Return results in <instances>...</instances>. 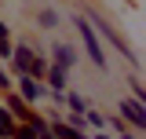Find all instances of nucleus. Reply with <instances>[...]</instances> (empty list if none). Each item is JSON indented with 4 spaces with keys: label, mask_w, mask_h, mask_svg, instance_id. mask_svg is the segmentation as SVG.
Returning <instances> with one entry per match:
<instances>
[{
    "label": "nucleus",
    "mask_w": 146,
    "mask_h": 139,
    "mask_svg": "<svg viewBox=\"0 0 146 139\" xmlns=\"http://www.w3.org/2000/svg\"><path fill=\"white\" fill-rule=\"evenodd\" d=\"M88 26H91V29H95V33H102V37H106V44H113L117 51L124 55V62H131V66H139V55H135V51H131V48H128V40H124V37H121V33H117L113 26H110L106 18H99V15H95V11H88Z\"/></svg>",
    "instance_id": "obj_1"
},
{
    "label": "nucleus",
    "mask_w": 146,
    "mask_h": 139,
    "mask_svg": "<svg viewBox=\"0 0 146 139\" xmlns=\"http://www.w3.org/2000/svg\"><path fill=\"white\" fill-rule=\"evenodd\" d=\"M73 26H77V33H80V40H84V51H88L91 66H95V70H106V51H102V44H99V33L88 26V18L77 15V18H73Z\"/></svg>",
    "instance_id": "obj_2"
},
{
    "label": "nucleus",
    "mask_w": 146,
    "mask_h": 139,
    "mask_svg": "<svg viewBox=\"0 0 146 139\" xmlns=\"http://www.w3.org/2000/svg\"><path fill=\"white\" fill-rule=\"evenodd\" d=\"M22 103H36L40 95H44V84L36 81V77H29V73H22V81H18V92H15Z\"/></svg>",
    "instance_id": "obj_3"
},
{
    "label": "nucleus",
    "mask_w": 146,
    "mask_h": 139,
    "mask_svg": "<svg viewBox=\"0 0 146 139\" xmlns=\"http://www.w3.org/2000/svg\"><path fill=\"white\" fill-rule=\"evenodd\" d=\"M121 117L131 121L135 128H146V106L135 103V99H121Z\"/></svg>",
    "instance_id": "obj_4"
},
{
    "label": "nucleus",
    "mask_w": 146,
    "mask_h": 139,
    "mask_svg": "<svg viewBox=\"0 0 146 139\" xmlns=\"http://www.w3.org/2000/svg\"><path fill=\"white\" fill-rule=\"evenodd\" d=\"M51 59H55L51 66H58V70H66V73H70V70L77 66V51H73L70 44H55V48H51Z\"/></svg>",
    "instance_id": "obj_5"
},
{
    "label": "nucleus",
    "mask_w": 146,
    "mask_h": 139,
    "mask_svg": "<svg viewBox=\"0 0 146 139\" xmlns=\"http://www.w3.org/2000/svg\"><path fill=\"white\" fill-rule=\"evenodd\" d=\"M33 48H15V51H11V70H15V73H29V66H33Z\"/></svg>",
    "instance_id": "obj_6"
},
{
    "label": "nucleus",
    "mask_w": 146,
    "mask_h": 139,
    "mask_svg": "<svg viewBox=\"0 0 146 139\" xmlns=\"http://www.w3.org/2000/svg\"><path fill=\"white\" fill-rule=\"evenodd\" d=\"M48 128H51V132H55L58 139H88L84 132H80V128H73V124H66L62 117H55V121H48Z\"/></svg>",
    "instance_id": "obj_7"
},
{
    "label": "nucleus",
    "mask_w": 146,
    "mask_h": 139,
    "mask_svg": "<svg viewBox=\"0 0 146 139\" xmlns=\"http://www.w3.org/2000/svg\"><path fill=\"white\" fill-rule=\"evenodd\" d=\"M4 110H7V114H11L15 121H26V117H29V110H26V103L18 99L15 92H7V99H4Z\"/></svg>",
    "instance_id": "obj_8"
},
{
    "label": "nucleus",
    "mask_w": 146,
    "mask_h": 139,
    "mask_svg": "<svg viewBox=\"0 0 146 139\" xmlns=\"http://www.w3.org/2000/svg\"><path fill=\"white\" fill-rule=\"evenodd\" d=\"M48 66H51V62H48L44 55H33V66H29V77H36V81H44V77H48Z\"/></svg>",
    "instance_id": "obj_9"
},
{
    "label": "nucleus",
    "mask_w": 146,
    "mask_h": 139,
    "mask_svg": "<svg viewBox=\"0 0 146 139\" xmlns=\"http://www.w3.org/2000/svg\"><path fill=\"white\" fill-rule=\"evenodd\" d=\"M66 103H70V110L73 114H84V110H88V99H84V95H80V92H66Z\"/></svg>",
    "instance_id": "obj_10"
},
{
    "label": "nucleus",
    "mask_w": 146,
    "mask_h": 139,
    "mask_svg": "<svg viewBox=\"0 0 146 139\" xmlns=\"http://www.w3.org/2000/svg\"><path fill=\"white\" fill-rule=\"evenodd\" d=\"M80 117H84V124H91V128H106V117H102L99 110H91V106L80 114Z\"/></svg>",
    "instance_id": "obj_11"
},
{
    "label": "nucleus",
    "mask_w": 146,
    "mask_h": 139,
    "mask_svg": "<svg viewBox=\"0 0 146 139\" xmlns=\"http://www.w3.org/2000/svg\"><path fill=\"white\" fill-rule=\"evenodd\" d=\"M36 22H40L44 29H55V26H58V11H51V7H48V11H40V15H36Z\"/></svg>",
    "instance_id": "obj_12"
},
{
    "label": "nucleus",
    "mask_w": 146,
    "mask_h": 139,
    "mask_svg": "<svg viewBox=\"0 0 146 139\" xmlns=\"http://www.w3.org/2000/svg\"><path fill=\"white\" fill-rule=\"evenodd\" d=\"M11 139H36V132L29 128V124H15V132H11Z\"/></svg>",
    "instance_id": "obj_13"
},
{
    "label": "nucleus",
    "mask_w": 146,
    "mask_h": 139,
    "mask_svg": "<svg viewBox=\"0 0 146 139\" xmlns=\"http://www.w3.org/2000/svg\"><path fill=\"white\" fill-rule=\"evenodd\" d=\"M131 99H135V103H143V106H146V88L139 84L135 77H131Z\"/></svg>",
    "instance_id": "obj_14"
},
{
    "label": "nucleus",
    "mask_w": 146,
    "mask_h": 139,
    "mask_svg": "<svg viewBox=\"0 0 146 139\" xmlns=\"http://www.w3.org/2000/svg\"><path fill=\"white\" fill-rule=\"evenodd\" d=\"M11 51H15V48H11V40H7V37H0V59H11Z\"/></svg>",
    "instance_id": "obj_15"
},
{
    "label": "nucleus",
    "mask_w": 146,
    "mask_h": 139,
    "mask_svg": "<svg viewBox=\"0 0 146 139\" xmlns=\"http://www.w3.org/2000/svg\"><path fill=\"white\" fill-rule=\"evenodd\" d=\"M0 88H11V77H7L4 70H0Z\"/></svg>",
    "instance_id": "obj_16"
},
{
    "label": "nucleus",
    "mask_w": 146,
    "mask_h": 139,
    "mask_svg": "<svg viewBox=\"0 0 146 139\" xmlns=\"http://www.w3.org/2000/svg\"><path fill=\"white\" fill-rule=\"evenodd\" d=\"M36 139H58V136H55L51 128H48V132H36Z\"/></svg>",
    "instance_id": "obj_17"
},
{
    "label": "nucleus",
    "mask_w": 146,
    "mask_h": 139,
    "mask_svg": "<svg viewBox=\"0 0 146 139\" xmlns=\"http://www.w3.org/2000/svg\"><path fill=\"white\" fill-rule=\"evenodd\" d=\"M7 33H11V29H7V26H4V22H0V37H7Z\"/></svg>",
    "instance_id": "obj_18"
},
{
    "label": "nucleus",
    "mask_w": 146,
    "mask_h": 139,
    "mask_svg": "<svg viewBox=\"0 0 146 139\" xmlns=\"http://www.w3.org/2000/svg\"><path fill=\"white\" fill-rule=\"evenodd\" d=\"M121 139H135V136H131V132H128V128H124V132H121Z\"/></svg>",
    "instance_id": "obj_19"
},
{
    "label": "nucleus",
    "mask_w": 146,
    "mask_h": 139,
    "mask_svg": "<svg viewBox=\"0 0 146 139\" xmlns=\"http://www.w3.org/2000/svg\"><path fill=\"white\" fill-rule=\"evenodd\" d=\"M95 139H110V136H102V132H99V136H95Z\"/></svg>",
    "instance_id": "obj_20"
}]
</instances>
